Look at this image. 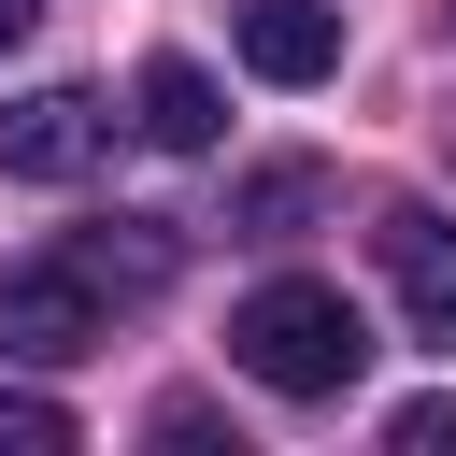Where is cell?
<instances>
[{
	"instance_id": "cell-1",
	"label": "cell",
	"mask_w": 456,
	"mask_h": 456,
	"mask_svg": "<svg viewBox=\"0 0 456 456\" xmlns=\"http://www.w3.org/2000/svg\"><path fill=\"white\" fill-rule=\"evenodd\" d=\"M228 370H242V385H271V399H342V385L370 370V328H356V299H342V285L271 271V285L228 314Z\"/></svg>"
},
{
	"instance_id": "cell-2",
	"label": "cell",
	"mask_w": 456,
	"mask_h": 456,
	"mask_svg": "<svg viewBox=\"0 0 456 456\" xmlns=\"http://www.w3.org/2000/svg\"><path fill=\"white\" fill-rule=\"evenodd\" d=\"M100 342H114V285H100L71 242L0 271V356H28V370H71V356H100Z\"/></svg>"
},
{
	"instance_id": "cell-3",
	"label": "cell",
	"mask_w": 456,
	"mask_h": 456,
	"mask_svg": "<svg viewBox=\"0 0 456 456\" xmlns=\"http://www.w3.org/2000/svg\"><path fill=\"white\" fill-rule=\"evenodd\" d=\"M100 157H114V100H86V86L0 100V171H14V185H86Z\"/></svg>"
},
{
	"instance_id": "cell-4",
	"label": "cell",
	"mask_w": 456,
	"mask_h": 456,
	"mask_svg": "<svg viewBox=\"0 0 456 456\" xmlns=\"http://www.w3.org/2000/svg\"><path fill=\"white\" fill-rule=\"evenodd\" d=\"M370 256H385V285H399L413 342H442V356H456V214L385 200V214H370Z\"/></svg>"
},
{
	"instance_id": "cell-5",
	"label": "cell",
	"mask_w": 456,
	"mask_h": 456,
	"mask_svg": "<svg viewBox=\"0 0 456 456\" xmlns=\"http://www.w3.org/2000/svg\"><path fill=\"white\" fill-rule=\"evenodd\" d=\"M242 71L256 86H328L342 71V14L328 0H242Z\"/></svg>"
},
{
	"instance_id": "cell-6",
	"label": "cell",
	"mask_w": 456,
	"mask_h": 456,
	"mask_svg": "<svg viewBox=\"0 0 456 456\" xmlns=\"http://www.w3.org/2000/svg\"><path fill=\"white\" fill-rule=\"evenodd\" d=\"M128 128H142V142H171V157H214L228 100H214V71H200V57H142V86H128Z\"/></svg>"
},
{
	"instance_id": "cell-7",
	"label": "cell",
	"mask_w": 456,
	"mask_h": 456,
	"mask_svg": "<svg viewBox=\"0 0 456 456\" xmlns=\"http://www.w3.org/2000/svg\"><path fill=\"white\" fill-rule=\"evenodd\" d=\"M314 214H328V171H314V157H271V171L228 185V228H242V242H299Z\"/></svg>"
},
{
	"instance_id": "cell-8",
	"label": "cell",
	"mask_w": 456,
	"mask_h": 456,
	"mask_svg": "<svg viewBox=\"0 0 456 456\" xmlns=\"http://www.w3.org/2000/svg\"><path fill=\"white\" fill-rule=\"evenodd\" d=\"M71 256H86V271H100V285H114V299H157V285H171V256H185V242H171V214H114V228H86V242H71Z\"/></svg>"
},
{
	"instance_id": "cell-9",
	"label": "cell",
	"mask_w": 456,
	"mask_h": 456,
	"mask_svg": "<svg viewBox=\"0 0 456 456\" xmlns=\"http://www.w3.org/2000/svg\"><path fill=\"white\" fill-rule=\"evenodd\" d=\"M0 456H71V399H43V385H0Z\"/></svg>"
},
{
	"instance_id": "cell-10",
	"label": "cell",
	"mask_w": 456,
	"mask_h": 456,
	"mask_svg": "<svg viewBox=\"0 0 456 456\" xmlns=\"http://www.w3.org/2000/svg\"><path fill=\"white\" fill-rule=\"evenodd\" d=\"M385 442H399V456H456V399H399Z\"/></svg>"
},
{
	"instance_id": "cell-11",
	"label": "cell",
	"mask_w": 456,
	"mask_h": 456,
	"mask_svg": "<svg viewBox=\"0 0 456 456\" xmlns=\"http://www.w3.org/2000/svg\"><path fill=\"white\" fill-rule=\"evenodd\" d=\"M28 28H43V0H0V57H14V43H28Z\"/></svg>"
}]
</instances>
